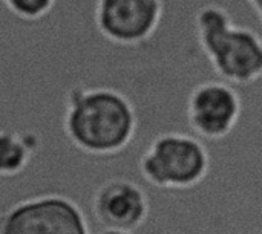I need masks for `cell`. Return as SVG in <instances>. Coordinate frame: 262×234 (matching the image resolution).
Segmentation results:
<instances>
[{"instance_id":"cell-9","label":"cell","mask_w":262,"mask_h":234,"mask_svg":"<svg viewBox=\"0 0 262 234\" xmlns=\"http://www.w3.org/2000/svg\"><path fill=\"white\" fill-rule=\"evenodd\" d=\"M6 9L23 21H37L46 17L57 0H2Z\"/></svg>"},{"instance_id":"cell-7","label":"cell","mask_w":262,"mask_h":234,"mask_svg":"<svg viewBox=\"0 0 262 234\" xmlns=\"http://www.w3.org/2000/svg\"><path fill=\"white\" fill-rule=\"evenodd\" d=\"M92 212L104 230L135 231L149 216V199L137 182L114 178L94 193Z\"/></svg>"},{"instance_id":"cell-6","label":"cell","mask_w":262,"mask_h":234,"mask_svg":"<svg viewBox=\"0 0 262 234\" xmlns=\"http://www.w3.org/2000/svg\"><path fill=\"white\" fill-rule=\"evenodd\" d=\"M241 109V97L232 84L218 80L204 81L189 93L187 123L206 139H223L236 127Z\"/></svg>"},{"instance_id":"cell-10","label":"cell","mask_w":262,"mask_h":234,"mask_svg":"<svg viewBox=\"0 0 262 234\" xmlns=\"http://www.w3.org/2000/svg\"><path fill=\"white\" fill-rule=\"evenodd\" d=\"M247 5L250 6V9L255 12L258 21H261L262 18V0H246Z\"/></svg>"},{"instance_id":"cell-1","label":"cell","mask_w":262,"mask_h":234,"mask_svg":"<svg viewBox=\"0 0 262 234\" xmlns=\"http://www.w3.org/2000/svg\"><path fill=\"white\" fill-rule=\"evenodd\" d=\"M138 118L130 100L112 87L74 86L66 93L63 129L81 152L114 155L134 139Z\"/></svg>"},{"instance_id":"cell-4","label":"cell","mask_w":262,"mask_h":234,"mask_svg":"<svg viewBox=\"0 0 262 234\" xmlns=\"http://www.w3.org/2000/svg\"><path fill=\"white\" fill-rule=\"evenodd\" d=\"M0 234H91L83 210L63 195L20 201L0 213Z\"/></svg>"},{"instance_id":"cell-5","label":"cell","mask_w":262,"mask_h":234,"mask_svg":"<svg viewBox=\"0 0 262 234\" xmlns=\"http://www.w3.org/2000/svg\"><path fill=\"white\" fill-rule=\"evenodd\" d=\"M163 12V0H97L94 21L111 43L137 46L155 34Z\"/></svg>"},{"instance_id":"cell-2","label":"cell","mask_w":262,"mask_h":234,"mask_svg":"<svg viewBox=\"0 0 262 234\" xmlns=\"http://www.w3.org/2000/svg\"><path fill=\"white\" fill-rule=\"evenodd\" d=\"M198 44L215 74L227 84L249 86L262 75V40L246 26H236L229 11L206 5L195 15Z\"/></svg>"},{"instance_id":"cell-11","label":"cell","mask_w":262,"mask_h":234,"mask_svg":"<svg viewBox=\"0 0 262 234\" xmlns=\"http://www.w3.org/2000/svg\"><path fill=\"white\" fill-rule=\"evenodd\" d=\"M100 234H135L134 231H123V230H103Z\"/></svg>"},{"instance_id":"cell-3","label":"cell","mask_w":262,"mask_h":234,"mask_svg":"<svg viewBox=\"0 0 262 234\" xmlns=\"http://www.w3.org/2000/svg\"><path fill=\"white\" fill-rule=\"evenodd\" d=\"M141 176L160 189H192L209 173L207 149L196 138L166 132L158 135L138 161Z\"/></svg>"},{"instance_id":"cell-8","label":"cell","mask_w":262,"mask_h":234,"mask_svg":"<svg viewBox=\"0 0 262 234\" xmlns=\"http://www.w3.org/2000/svg\"><path fill=\"white\" fill-rule=\"evenodd\" d=\"M37 147L38 139L34 133L0 129V176L23 172Z\"/></svg>"}]
</instances>
